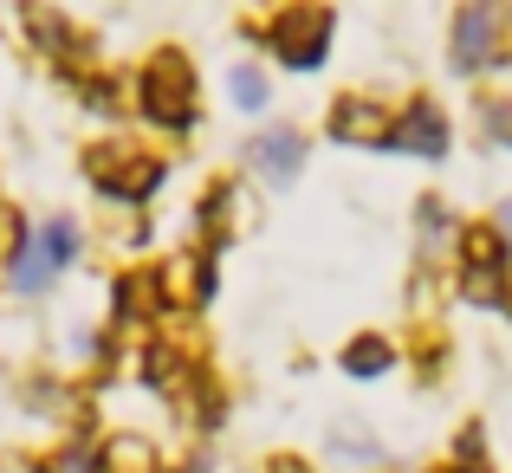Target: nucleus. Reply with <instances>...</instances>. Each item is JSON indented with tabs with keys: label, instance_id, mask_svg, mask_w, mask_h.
Returning <instances> with one entry per match:
<instances>
[{
	"label": "nucleus",
	"instance_id": "f257e3e1",
	"mask_svg": "<svg viewBox=\"0 0 512 473\" xmlns=\"http://www.w3.org/2000/svg\"><path fill=\"white\" fill-rule=\"evenodd\" d=\"M137 98H143V117H156L163 130H188V124H195V72H188V59L175 46L156 52V59L143 65Z\"/></svg>",
	"mask_w": 512,
	"mask_h": 473
},
{
	"label": "nucleus",
	"instance_id": "f03ea898",
	"mask_svg": "<svg viewBox=\"0 0 512 473\" xmlns=\"http://www.w3.org/2000/svg\"><path fill=\"white\" fill-rule=\"evenodd\" d=\"M85 162H91V175H98V188H104V195H117V201H143V195L163 188V162L143 156V150H130V143L91 150Z\"/></svg>",
	"mask_w": 512,
	"mask_h": 473
},
{
	"label": "nucleus",
	"instance_id": "7ed1b4c3",
	"mask_svg": "<svg viewBox=\"0 0 512 473\" xmlns=\"http://www.w3.org/2000/svg\"><path fill=\"white\" fill-rule=\"evenodd\" d=\"M325 46H331V13L292 7V13H279V20H273V52L292 65V72H312V65L325 59Z\"/></svg>",
	"mask_w": 512,
	"mask_h": 473
},
{
	"label": "nucleus",
	"instance_id": "20e7f679",
	"mask_svg": "<svg viewBox=\"0 0 512 473\" xmlns=\"http://www.w3.org/2000/svg\"><path fill=\"white\" fill-rule=\"evenodd\" d=\"M78 260V227L72 221H52L46 234H39V253H26V260H13V286L20 292H39L59 266Z\"/></svg>",
	"mask_w": 512,
	"mask_h": 473
},
{
	"label": "nucleus",
	"instance_id": "39448f33",
	"mask_svg": "<svg viewBox=\"0 0 512 473\" xmlns=\"http://www.w3.org/2000/svg\"><path fill=\"white\" fill-rule=\"evenodd\" d=\"M461 253H467V292H474V299H493V286H500V266H506L500 234H493V227H467Z\"/></svg>",
	"mask_w": 512,
	"mask_h": 473
},
{
	"label": "nucleus",
	"instance_id": "423d86ee",
	"mask_svg": "<svg viewBox=\"0 0 512 473\" xmlns=\"http://www.w3.org/2000/svg\"><path fill=\"white\" fill-rule=\"evenodd\" d=\"M163 305H201L214 292V266H208V253H175V260L163 266Z\"/></svg>",
	"mask_w": 512,
	"mask_h": 473
},
{
	"label": "nucleus",
	"instance_id": "0eeeda50",
	"mask_svg": "<svg viewBox=\"0 0 512 473\" xmlns=\"http://www.w3.org/2000/svg\"><path fill=\"white\" fill-rule=\"evenodd\" d=\"M305 162V137L299 130H266L260 143H253V169L266 175V182H292Z\"/></svg>",
	"mask_w": 512,
	"mask_h": 473
},
{
	"label": "nucleus",
	"instance_id": "6e6552de",
	"mask_svg": "<svg viewBox=\"0 0 512 473\" xmlns=\"http://www.w3.org/2000/svg\"><path fill=\"white\" fill-rule=\"evenodd\" d=\"M493 39H500V13H493V7H467L461 20H454V65H461V72L480 65Z\"/></svg>",
	"mask_w": 512,
	"mask_h": 473
},
{
	"label": "nucleus",
	"instance_id": "1a4fd4ad",
	"mask_svg": "<svg viewBox=\"0 0 512 473\" xmlns=\"http://www.w3.org/2000/svg\"><path fill=\"white\" fill-rule=\"evenodd\" d=\"M389 143H402V150H415V156H441V150H448L441 111H435V104H409V117L396 124V137H389Z\"/></svg>",
	"mask_w": 512,
	"mask_h": 473
},
{
	"label": "nucleus",
	"instance_id": "9d476101",
	"mask_svg": "<svg viewBox=\"0 0 512 473\" xmlns=\"http://www.w3.org/2000/svg\"><path fill=\"white\" fill-rule=\"evenodd\" d=\"M331 130L350 137V143H389V117L376 111L370 98H344L338 111H331Z\"/></svg>",
	"mask_w": 512,
	"mask_h": 473
},
{
	"label": "nucleus",
	"instance_id": "9b49d317",
	"mask_svg": "<svg viewBox=\"0 0 512 473\" xmlns=\"http://www.w3.org/2000/svg\"><path fill=\"white\" fill-rule=\"evenodd\" d=\"M201 221L214 227V240L240 234V227H247V195H240V182H214V195L201 201Z\"/></svg>",
	"mask_w": 512,
	"mask_h": 473
},
{
	"label": "nucleus",
	"instance_id": "f8f14e48",
	"mask_svg": "<svg viewBox=\"0 0 512 473\" xmlns=\"http://www.w3.org/2000/svg\"><path fill=\"white\" fill-rule=\"evenodd\" d=\"M163 312V279L156 273H130L124 286H117V318L137 324V318H156Z\"/></svg>",
	"mask_w": 512,
	"mask_h": 473
},
{
	"label": "nucleus",
	"instance_id": "ddd939ff",
	"mask_svg": "<svg viewBox=\"0 0 512 473\" xmlns=\"http://www.w3.org/2000/svg\"><path fill=\"white\" fill-rule=\"evenodd\" d=\"M150 448L137 435H117V441H98V473H150Z\"/></svg>",
	"mask_w": 512,
	"mask_h": 473
},
{
	"label": "nucleus",
	"instance_id": "4468645a",
	"mask_svg": "<svg viewBox=\"0 0 512 473\" xmlns=\"http://www.w3.org/2000/svg\"><path fill=\"white\" fill-rule=\"evenodd\" d=\"M143 383H150V389H195V383H188V370H182V357H175L169 344L143 350Z\"/></svg>",
	"mask_w": 512,
	"mask_h": 473
},
{
	"label": "nucleus",
	"instance_id": "2eb2a0df",
	"mask_svg": "<svg viewBox=\"0 0 512 473\" xmlns=\"http://www.w3.org/2000/svg\"><path fill=\"white\" fill-rule=\"evenodd\" d=\"M389 363H396V350H389L383 337H357V344L344 350V370H350V376H383Z\"/></svg>",
	"mask_w": 512,
	"mask_h": 473
},
{
	"label": "nucleus",
	"instance_id": "dca6fc26",
	"mask_svg": "<svg viewBox=\"0 0 512 473\" xmlns=\"http://www.w3.org/2000/svg\"><path fill=\"white\" fill-rule=\"evenodd\" d=\"M26 20H33L39 46H52V52H65V46H72V26H65L59 13H46V7H26Z\"/></svg>",
	"mask_w": 512,
	"mask_h": 473
},
{
	"label": "nucleus",
	"instance_id": "f3484780",
	"mask_svg": "<svg viewBox=\"0 0 512 473\" xmlns=\"http://www.w3.org/2000/svg\"><path fill=\"white\" fill-rule=\"evenodd\" d=\"M234 104L240 111H260L266 104V78L260 72H234Z\"/></svg>",
	"mask_w": 512,
	"mask_h": 473
},
{
	"label": "nucleus",
	"instance_id": "a211bd4d",
	"mask_svg": "<svg viewBox=\"0 0 512 473\" xmlns=\"http://www.w3.org/2000/svg\"><path fill=\"white\" fill-rule=\"evenodd\" d=\"M487 124H493V137H506V143H512V104H493Z\"/></svg>",
	"mask_w": 512,
	"mask_h": 473
},
{
	"label": "nucleus",
	"instance_id": "6ab92c4d",
	"mask_svg": "<svg viewBox=\"0 0 512 473\" xmlns=\"http://www.w3.org/2000/svg\"><path fill=\"white\" fill-rule=\"evenodd\" d=\"M266 473H312L305 461H292V454H279V461H266Z\"/></svg>",
	"mask_w": 512,
	"mask_h": 473
},
{
	"label": "nucleus",
	"instance_id": "aec40b11",
	"mask_svg": "<svg viewBox=\"0 0 512 473\" xmlns=\"http://www.w3.org/2000/svg\"><path fill=\"white\" fill-rule=\"evenodd\" d=\"M182 473H208V461H188V467H182Z\"/></svg>",
	"mask_w": 512,
	"mask_h": 473
},
{
	"label": "nucleus",
	"instance_id": "412c9836",
	"mask_svg": "<svg viewBox=\"0 0 512 473\" xmlns=\"http://www.w3.org/2000/svg\"><path fill=\"white\" fill-rule=\"evenodd\" d=\"M500 221H506V227H512V201H506V208H500Z\"/></svg>",
	"mask_w": 512,
	"mask_h": 473
}]
</instances>
